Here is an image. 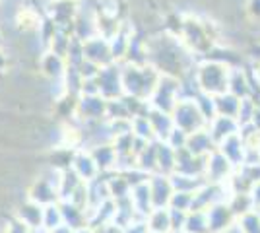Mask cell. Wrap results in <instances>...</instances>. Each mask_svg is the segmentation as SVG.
Instances as JSON below:
<instances>
[{
    "instance_id": "ba28073f",
    "label": "cell",
    "mask_w": 260,
    "mask_h": 233,
    "mask_svg": "<svg viewBox=\"0 0 260 233\" xmlns=\"http://www.w3.org/2000/svg\"><path fill=\"white\" fill-rule=\"evenodd\" d=\"M37 70L39 76L47 80V82H54V80H62L68 70V62L64 56L56 55L53 51H45L43 55L37 58Z\"/></svg>"
},
{
    "instance_id": "83f0119b",
    "label": "cell",
    "mask_w": 260,
    "mask_h": 233,
    "mask_svg": "<svg viewBox=\"0 0 260 233\" xmlns=\"http://www.w3.org/2000/svg\"><path fill=\"white\" fill-rule=\"evenodd\" d=\"M181 233H212L210 231V220L206 210H192L186 214L183 231Z\"/></svg>"
},
{
    "instance_id": "5b68a950",
    "label": "cell",
    "mask_w": 260,
    "mask_h": 233,
    "mask_svg": "<svg viewBox=\"0 0 260 233\" xmlns=\"http://www.w3.org/2000/svg\"><path fill=\"white\" fill-rule=\"evenodd\" d=\"M107 105L109 101L103 95H80L76 99V109H74V115L70 121L78 122V124L105 121Z\"/></svg>"
},
{
    "instance_id": "4316f807",
    "label": "cell",
    "mask_w": 260,
    "mask_h": 233,
    "mask_svg": "<svg viewBox=\"0 0 260 233\" xmlns=\"http://www.w3.org/2000/svg\"><path fill=\"white\" fill-rule=\"evenodd\" d=\"M169 177H171V183H173V189L183 190V192H196L200 187L206 185V177L188 175V173H181V171H175Z\"/></svg>"
},
{
    "instance_id": "836d02e7",
    "label": "cell",
    "mask_w": 260,
    "mask_h": 233,
    "mask_svg": "<svg viewBox=\"0 0 260 233\" xmlns=\"http://www.w3.org/2000/svg\"><path fill=\"white\" fill-rule=\"evenodd\" d=\"M192 204H194V192L175 190L171 200H169V208H171V210L192 212Z\"/></svg>"
},
{
    "instance_id": "d6986e66",
    "label": "cell",
    "mask_w": 260,
    "mask_h": 233,
    "mask_svg": "<svg viewBox=\"0 0 260 233\" xmlns=\"http://www.w3.org/2000/svg\"><path fill=\"white\" fill-rule=\"evenodd\" d=\"M130 202H132L134 210H136V214L140 218H146L153 210L152 189H150V183L148 181H144L140 185L132 187V190H130Z\"/></svg>"
},
{
    "instance_id": "1f68e13d",
    "label": "cell",
    "mask_w": 260,
    "mask_h": 233,
    "mask_svg": "<svg viewBox=\"0 0 260 233\" xmlns=\"http://www.w3.org/2000/svg\"><path fill=\"white\" fill-rule=\"evenodd\" d=\"M80 185H84V181L78 177L72 169H64V171H62V181H60V189H58L60 200L70 198V196L74 194V190H76Z\"/></svg>"
},
{
    "instance_id": "52a82bcc",
    "label": "cell",
    "mask_w": 260,
    "mask_h": 233,
    "mask_svg": "<svg viewBox=\"0 0 260 233\" xmlns=\"http://www.w3.org/2000/svg\"><path fill=\"white\" fill-rule=\"evenodd\" d=\"M235 167L229 161L225 155L219 150H214L212 154L206 157V171L204 177L208 183H219V185H228L231 177L235 175Z\"/></svg>"
},
{
    "instance_id": "30bf717a",
    "label": "cell",
    "mask_w": 260,
    "mask_h": 233,
    "mask_svg": "<svg viewBox=\"0 0 260 233\" xmlns=\"http://www.w3.org/2000/svg\"><path fill=\"white\" fill-rule=\"evenodd\" d=\"M70 169H72L84 183H91V181H95L98 177H101V171H99L98 163H95L93 155L89 154L87 148H78V150H74Z\"/></svg>"
},
{
    "instance_id": "74e56055",
    "label": "cell",
    "mask_w": 260,
    "mask_h": 233,
    "mask_svg": "<svg viewBox=\"0 0 260 233\" xmlns=\"http://www.w3.org/2000/svg\"><path fill=\"white\" fill-rule=\"evenodd\" d=\"M78 72H80L82 80H95L99 76V72H101V66H98L95 62L84 58V62L78 66Z\"/></svg>"
},
{
    "instance_id": "ab89813d",
    "label": "cell",
    "mask_w": 260,
    "mask_h": 233,
    "mask_svg": "<svg viewBox=\"0 0 260 233\" xmlns=\"http://www.w3.org/2000/svg\"><path fill=\"white\" fill-rule=\"evenodd\" d=\"M124 233H150L148 229V223H146V218H136L132 223H128L124 227Z\"/></svg>"
},
{
    "instance_id": "cb8c5ba5",
    "label": "cell",
    "mask_w": 260,
    "mask_h": 233,
    "mask_svg": "<svg viewBox=\"0 0 260 233\" xmlns=\"http://www.w3.org/2000/svg\"><path fill=\"white\" fill-rule=\"evenodd\" d=\"M60 210H62V218H64V223L70 225V227H84V225H89L87 222V212L84 208L76 206L74 202L70 200H60Z\"/></svg>"
},
{
    "instance_id": "ffe728a7",
    "label": "cell",
    "mask_w": 260,
    "mask_h": 233,
    "mask_svg": "<svg viewBox=\"0 0 260 233\" xmlns=\"http://www.w3.org/2000/svg\"><path fill=\"white\" fill-rule=\"evenodd\" d=\"M208 130L212 134V138L216 140V144L223 142L225 138H229L231 134H237L241 130V124L237 122V119L233 117H223V115H217L214 121L208 122Z\"/></svg>"
},
{
    "instance_id": "f1b7e54d",
    "label": "cell",
    "mask_w": 260,
    "mask_h": 233,
    "mask_svg": "<svg viewBox=\"0 0 260 233\" xmlns=\"http://www.w3.org/2000/svg\"><path fill=\"white\" fill-rule=\"evenodd\" d=\"M239 107H241V99L235 97L233 93H221V95H216V109L217 115H223V117H233L237 119L239 115Z\"/></svg>"
},
{
    "instance_id": "4fadbf2b",
    "label": "cell",
    "mask_w": 260,
    "mask_h": 233,
    "mask_svg": "<svg viewBox=\"0 0 260 233\" xmlns=\"http://www.w3.org/2000/svg\"><path fill=\"white\" fill-rule=\"evenodd\" d=\"M16 220H20L23 225H27L31 231H39L43 229V206L35 204L29 198L20 200L16 206H14V214H12Z\"/></svg>"
},
{
    "instance_id": "7bdbcfd3",
    "label": "cell",
    "mask_w": 260,
    "mask_h": 233,
    "mask_svg": "<svg viewBox=\"0 0 260 233\" xmlns=\"http://www.w3.org/2000/svg\"><path fill=\"white\" fill-rule=\"evenodd\" d=\"M47 233H74V227H70V225L62 223V225H58L56 229H53V231H47Z\"/></svg>"
},
{
    "instance_id": "bcb514c9",
    "label": "cell",
    "mask_w": 260,
    "mask_h": 233,
    "mask_svg": "<svg viewBox=\"0 0 260 233\" xmlns=\"http://www.w3.org/2000/svg\"><path fill=\"white\" fill-rule=\"evenodd\" d=\"M4 45H6V37H4V29L0 25V47H4Z\"/></svg>"
},
{
    "instance_id": "7402d4cb",
    "label": "cell",
    "mask_w": 260,
    "mask_h": 233,
    "mask_svg": "<svg viewBox=\"0 0 260 233\" xmlns=\"http://www.w3.org/2000/svg\"><path fill=\"white\" fill-rule=\"evenodd\" d=\"M148 229L152 233H173V223H171V210L169 208H153L146 216Z\"/></svg>"
},
{
    "instance_id": "7a4b0ae2",
    "label": "cell",
    "mask_w": 260,
    "mask_h": 233,
    "mask_svg": "<svg viewBox=\"0 0 260 233\" xmlns=\"http://www.w3.org/2000/svg\"><path fill=\"white\" fill-rule=\"evenodd\" d=\"M122 68V88H124V95H132L138 99L148 101L150 95L155 89V84L161 76V72L153 64H132V62H124L120 64Z\"/></svg>"
},
{
    "instance_id": "4dcf8cb0",
    "label": "cell",
    "mask_w": 260,
    "mask_h": 233,
    "mask_svg": "<svg viewBox=\"0 0 260 233\" xmlns=\"http://www.w3.org/2000/svg\"><path fill=\"white\" fill-rule=\"evenodd\" d=\"M132 132H134L136 138L146 140V142H153V140H155V134H153L152 122L148 119V113L138 115V117L132 119Z\"/></svg>"
},
{
    "instance_id": "60d3db41",
    "label": "cell",
    "mask_w": 260,
    "mask_h": 233,
    "mask_svg": "<svg viewBox=\"0 0 260 233\" xmlns=\"http://www.w3.org/2000/svg\"><path fill=\"white\" fill-rule=\"evenodd\" d=\"M250 202H252V208L254 210H260V181H256L249 190Z\"/></svg>"
},
{
    "instance_id": "277c9868",
    "label": "cell",
    "mask_w": 260,
    "mask_h": 233,
    "mask_svg": "<svg viewBox=\"0 0 260 233\" xmlns=\"http://www.w3.org/2000/svg\"><path fill=\"white\" fill-rule=\"evenodd\" d=\"M171 117H173L175 126L188 134L202 130V128L208 126V121L204 119L202 111L198 109L194 97H181L179 103L175 105Z\"/></svg>"
},
{
    "instance_id": "ac0fdd59",
    "label": "cell",
    "mask_w": 260,
    "mask_h": 233,
    "mask_svg": "<svg viewBox=\"0 0 260 233\" xmlns=\"http://www.w3.org/2000/svg\"><path fill=\"white\" fill-rule=\"evenodd\" d=\"M206 212H208V220H210V231L212 233L223 231L231 223L237 222V216H235V212L231 210V206H229L228 202L216 204V206H212Z\"/></svg>"
},
{
    "instance_id": "9c48e42d",
    "label": "cell",
    "mask_w": 260,
    "mask_h": 233,
    "mask_svg": "<svg viewBox=\"0 0 260 233\" xmlns=\"http://www.w3.org/2000/svg\"><path fill=\"white\" fill-rule=\"evenodd\" d=\"M25 198H29L31 202L39 204V206H49V204H54V202H60L58 190L41 175H37L35 179L29 181V185L25 189Z\"/></svg>"
},
{
    "instance_id": "d6a6232c",
    "label": "cell",
    "mask_w": 260,
    "mask_h": 233,
    "mask_svg": "<svg viewBox=\"0 0 260 233\" xmlns=\"http://www.w3.org/2000/svg\"><path fill=\"white\" fill-rule=\"evenodd\" d=\"M194 101H196L198 109L202 111V115H204V119H206L208 122L216 119L217 109H216V97H214V95H208V93L198 91V93L194 95Z\"/></svg>"
},
{
    "instance_id": "f6af8a7d",
    "label": "cell",
    "mask_w": 260,
    "mask_h": 233,
    "mask_svg": "<svg viewBox=\"0 0 260 233\" xmlns=\"http://www.w3.org/2000/svg\"><path fill=\"white\" fill-rule=\"evenodd\" d=\"M74 233H95V229H93L91 225H84V227H78V229H74Z\"/></svg>"
},
{
    "instance_id": "ee69618b",
    "label": "cell",
    "mask_w": 260,
    "mask_h": 233,
    "mask_svg": "<svg viewBox=\"0 0 260 233\" xmlns=\"http://www.w3.org/2000/svg\"><path fill=\"white\" fill-rule=\"evenodd\" d=\"M219 233H243V229H241V225L235 222V223H231L229 227H225L223 231H219Z\"/></svg>"
},
{
    "instance_id": "e575fe53",
    "label": "cell",
    "mask_w": 260,
    "mask_h": 233,
    "mask_svg": "<svg viewBox=\"0 0 260 233\" xmlns=\"http://www.w3.org/2000/svg\"><path fill=\"white\" fill-rule=\"evenodd\" d=\"M237 223L241 225L243 233H260V212L249 210L241 214L237 218Z\"/></svg>"
},
{
    "instance_id": "8992f818",
    "label": "cell",
    "mask_w": 260,
    "mask_h": 233,
    "mask_svg": "<svg viewBox=\"0 0 260 233\" xmlns=\"http://www.w3.org/2000/svg\"><path fill=\"white\" fill-rule=\"evenodd\" d=\"M95 80H98L99 93L107 101L119 99V97L124 95V88H122V68L117 62L101 68V72H99V76Z\"/></svg>"
},
{
    "instance_id": "3957f363",
    "label": "cell",
    "mask_w": 260,
    "mask_h": 233,
    "mask_svg": "<svg viewBox=\"0 0 260 233\" xmlns=\"http://www.w3.org/2000/svg\"><path fill=\"white\" fill-rule=\"evenodd\" d=\"M183 97V78L173 76V74H163L159 76L155 89L148 99V105L152 109L163 113H173L175 105L179 103V99Z\"/></svg>"
},
{
    "instance_id": "2e32d148",
    "label": "cell",
    "mask_w": 260,
    "mask_h": 233,
    "mask_svg": "<svg viewBox=\"0 0 260 233\" xmlns=\"http://www.w3.org/2000/svg\"><path fill=\"white\" fill-rule=\"evenodd\" d=\"M87 150H89V154L93 155V159H95V163H98L101 175H109V173L117 171L119 154H117L113 142H103V144L89 146Z\"/></svg>"
},
{
    "instance_id": "d4e9b609",
    "label": "cell",
    "mask_w": 260,
    "mask_h": 233,
    "mask_svg": "<svg viewBox=\"0 0 260 233\" xmlns=\"http://www.w3.org/2000/svg\"><path fill=\"white\" fill-rule=\"evenodd\" d=\"M136 167L148 175L157 173V140L144 146V150L136 155Z\"/></svg>"
},
{
    "instance_id": "7c38bea8",
    "label": "cell",
    "mask_w": 260,
    "mask_h": 233,
    "mask_svg": "<svg viewBox=\"0 0 260 233\" xmlns=\"http://www.w3.org/2000/svg\"><path fill=\"white\" fill-rule=\"evenodd\" d=\"M84 58L95 62L98 66H109L113 64V55H111V43L107 37L103 35H95L91 39L84 41Z\"/></svg>"
},
{
    "instance_id": "7dc6e473",
    "label": "cell",
    "mask_w": 260,
    "mask_h": 233,
    "mask_svg": "<svg viewBox=\"0 0 260 233\" xmlns=\"http://www.w3.org/2000/svg\"><path fill=\"white\" fill-rule=\"evenodd\" d=\"M150 233H152V231H150Z\"/></svg>"
},
{
    "instance_id": "d590c367",
    "label": "cell",
    "mask_w": 260,
    "mask_h": 233,
    "mask_svg": "<svg viewBox=\"0 0 260 233\" xmlns=\"http://www.w3.org/2000/svg\"><path fill=\"white\" fill-rule=\"evenodd\" d=\"M254 113H256V99H241V107H239V115H237V122L241 126L245 124H250L252 119H254Z\"/></svg>"
},
{
    "instance_id": "484cf974",
    "label": "cell",
    "mask_w": 260,
    "mask_h": 233,
    "mask_svg": "<svg viewBox=\"0 0 260 233\" xmlns=\"http://www.w3.org/2000/svg\"><path fill=\"white\" fill-rule=\"evenodd\" d=\"M177 171V152L169 144L157 140V173L171 175Z\"/></svg>"
},
{
    "instance_id": "5bb4252c",
    "label": "cell",
    "mask_w": 260,
    "mask_h": 233,
    "mask_svg": "<svg viewBox=\"0 0 260 233\" xmlns=\"http://www.w3.org/2000/svg\"><path fill=\"white\" fill-rule=\"evenodd\" d=\"M228 91L233 93L239 99H249V97L254 99V88H252V78H250L249 70L233 64V66H231V72H229Z\"/></svg>"
},
{
    "instance_id": "6da1fadb",
    "label": "cell",
    "mask_w": 260,
    "mask_h": 233,
    "mask_svg": "<svg viewBox=\"0 0 260 233\" xmlns=\"http://www.w3.org/2000/svg\"><path fill=\"white\" fill-rule=\"evenodd\" d=\"M229 72H231V64H228L225 60L204 58L194 66L192 78H194L198 91L216 97V95H221L228 91Z\"/></svg>"
},
{
    "instance_id": "f546056e",
    "label": "cell",
    "mask_w": 260,
    "mask_h": 233,
    "mask_svg": "<svg viewBox=\"0 0 260 233\" xmlns=\"http://www.w3.org/2000/svg\"><path fill=\"white\" fill-rule=\"evenodd\" d=\"M62 223H64V218H62V210H60V202L43 206V231H53Z\"/></svg>"
},
{
    "instance_id": "8fae6325",
    "label": "cell",
    "mask_w": 260,
    "mask_h": 233,
    "mask_svg": "<svg viewBox=\"0 0 260 233\" xmlns=\"http://www.w3.org/2000/svg\"><path fill=\"white\" fill-rule=\"evenodd\" d=\"M217 150L228 157L229 161L233 163L235 169H241V167L247 163V155H249V144L245 142V138L241 136V132L231 134L229 138H225L223 142L217 144Z\"/></svg>"
},
{
    "instance_id": "9a60e30c",
    "label": "cell",
    "mask_w": 260,
    "mask_h": 233,
    "mask_svg": "<svg viewBox=\"0 0 260 233\" xmlns=\"http://www.w3.org/2000/svg\"><path fill=\"white\" fill-rule=\"evenodd\" d=\"M148 183H150V189H152L153 208H169V200L175 192L171 177L163 175V173H153V175H150Z\"/></svg>"
},
{
    "instance_id": "b9f144b4",
    "label": "cell",
    "mask_w": 260,
    "mask_h": 233,
    "mask_svg": "<svg viewBox=\"0 0 260 233\" xmlns=\"http://www.w3.org/2000/svg\"><path fill=\"white\" fill-rule=\"evenodd\" d=\"M250 78H252V82H256L260 86V58H258V62L252 66V70H250Z\"/></svg>"
},
{
    "instance_id": "8d00e7d4",
    "label": "cell",
    "mask_w": 260,
    "mask_h": 233,
    "mask_svg": "<svg viewBox=\"0 0 260 233\" xmlns=\"http://www.w3.org/2000/svg\"><path fill=\"white\" fill-rule=\"evenodd\" d=\"M186 142H188V132H184V130L177 128V126H175L173 130L169 132V136L165 138V144L171 146L175 152L184 150V148H186Z\"/></svg>"
},
{
    "instance_id": "f35d334b",
    "label": "cell",
    "mask_w": 260,
    "mask_h": 233,
    "mask_svg": "<svg viewBox=\"0 0 260 233\" xmlns=\"http://www.w3.org/2000/svg\"><path fill=\"white\" fill-rule=\"evenodd\" d=\"M171 210V208H169ZM186 214L188 212H181V210H171V223H173V233H181L183 231L184 220H186Z\"/></svg>"
},
{
    "instance_id": "603a6c76",
    "label": "cell",
    "mask_w": 260,
    "mask_h": 233,
    "mask_svg": "<svg viewBox=\"0 0 260 233\" xmlns=\"http://www.w3.org/2000/svg\"><path fill=\"white\" fill-rule=\"evenodd\" d=\"M105 177H107V187L111 198L115 200V202L122 198H128L132 185L128 183V179H126V175L122 171H113V173H109Z\"/></svg>"
},
{
    "instance_id": "e0dca14e",
    "label": "cell",
    "mask_w": 260,
    "mask_h": 233,
    "mask_svg": "<svg viewBox=\"0 0 260 233\" xmlns=\"http://www.w3.org/2000/svg\"><path fill=\"white\" fill-rule=\"evenodd\" d=\"M186 150L192 155H198V157H208L214 150H217L216 140L212 138L210 130L202 128V130H196V132L188 134V142H186Z\"/></svg>"
},
{
    "instance_id": "44dd1931",
    "label": "cell",
    "mask_w": 260,
    "mask_h": 233,
    "mask_svg": "<svg viewBox=\"0 0 260 233\" xmlns=\"http://www.w3.org/2000/svg\"><path fill=\"white\" fill-rule=\"evenodd\" d=\"M148 119H150V122H152L155 140L165 142V138H167L169 132L175 128L173 117H171L169 113L157 111V109H152V107H150V109H148Z\"/></svg>"
}]
</instances>
